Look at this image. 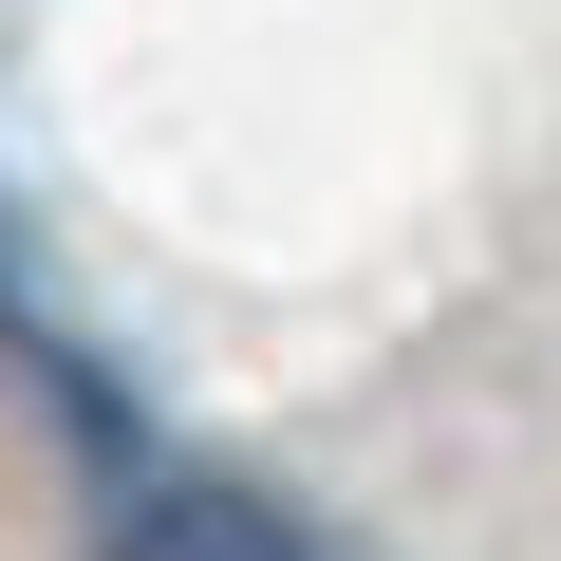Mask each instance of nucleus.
<instances>
[{"label":"nucleus","mask_w":561,"mask_h":561,"mask_svg":"<svg viewBox=\"0 0 561 561\" xmlns=\"http://www.w3.org/2000/svg\"><path fill=\"white\" fill-rule=\"evenodd\" d=\"M113 561H319L300 505L243 486V468H131L113 486Z\"/></svg>","instance_id":"nucleus-1"}]
</instances>
